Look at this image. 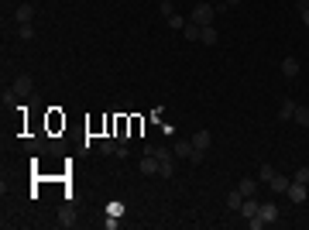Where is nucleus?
Wrapping results in <instances>:
<instances>
[{
	"label": "nucleus",
	"instance_id": "obj_1",
	"mask_svg": "<svg viewBox=\"0 0 309 230\" xmlns=\"http://www.w3.org/2000/svg\"><path fill=\"white\" fill-rule=\"evenodd\" d=\"M213 18H216V7L213 4H196L193 7V24H199V28H206V24H213Z\"/></svg>",
	"mask_w": 309,
	"mask_h": 230
},
{
	"label": "nucleus",
	"instance_id": "obj_2",
	"mask_svg": "<svg viewBox=\"0 0 309 230\" xmlns=\"http://www.w3.org/2000/svg\"><path fill=\"white\" fill-rule=\"evenodd\" d=\"M258 216H261V223L268 227V223H275V220H278V206L268 199V203H261V206H258Z\"/></svg>",
	"mask_w": 309,
	"mask_h": 230
},
{
	"label": "nucleus",
	"instance_id": "obj_3",
	"mask_svg": "<svg viewBox=\"0 0 309 230\" xmlns=\"http://www.w3.org/2000/svg\"><path fill=\"white\" fill-rule=\"evenodd\" d=\"M189 141H193V148H196V151H203V155H206V151H210V144H213V134H210V131H196V134L189 137Z\"/></svg>",
	"mask_w": 309,
	"mask_h": 230
},
{
	"label": "nucleus",
	"instance_id": "obj_4",
	"mask_svg": "<svg viewBox=\"0 0 309 230\" xmlns=\"http://www.w3.org/2000/svg\"><path fill=\"white\" fill-rule=\"evenodd\" d=\"M299 69H302V65H299V58H295V55L282 58V76H285V79H295V76H299Z\"/></svg>",
	"mask_w": 309,
	"mask_h": 230
},
{
	"label": "nucleus",
	"instance_id": "obj_5",
	"mask_svg": "<svg viewBox=\"0 0 309 230\" xmlns=\"http://www.w3.org/2000/svg\"><path fill=\"white\" fill-rule=\"evenodd\" d=\"M306 196H309V186H306V182H295V179H292L289 199H292V203H306Z\"/></svg>",
	"mask_w": 309,
	"mask_h": 230
},
{
	"label": "nucleus",
	"instance_id": "obj_6",
	"mask_svg": "<svg viewBox=\"0 0 309 230\" xmlns=\"http://www.w3.org/2000/svg\"><path fill=\"white\" fill-rule=\"evenodd\" d=\"M172 151H175V158H186V162H189V158H193V141H186V137H182V141H175L172 144Z\"/></svg>",
	"mask_w": 309,
	"mask_h": 230
},
{
	"label": "nucleus",
	"instance_id": "obj_7",
	"mask_svg": "<svg viewBox=\"0 0 309 230\" xmlns=\"http://www.w3.org/2000/svg\"><path fill=\"white\" fill-rule=\"evenodd\" d=\"M268 186H271V192H289L292 179H289V175H278V172H275V175H271V182H268Z\"/></svg>",
	"mask_w": 309,
	"mask_h": 230
},
{
	"label": "nucleus",
	"instance_id": "obj_8",
	"mask_svg": "<svg viewBox=\"0 0 309 230\" xmlns=\"http://www.w3.org/2000/svg\"><path fill=\"white\" fill-rule=\"evenodd\" d=\"M31 18H35V7H31V4H21L18 11H14V21H18V24H31Z\"/></svg>",
	"mask_w": 309,
	"mask_h": 230
},
{
	"label": "nucleus",
	"instance_id": "obj_9",
	"mask_svg": "<svg viewBox=\"0 0 309 230\" xmlns=\"http://www.w3.org/2000/svg\"><path fill=\"white\" fill-rule=\"evenodd\" d=\"M295 107H299V103L285 96V100H282V110H278V120H292V117H295Z\"/></svg>",
	"mask_w": 309,
	"mask_h": 230
},
{
	"label": "nucleus",
	"instance_id": "obj_10",
	"mask_svg": "<svg viewBox=\"0 0 309 230\" xmlns=\"http://www.w3.org/2000/svg\"><path fill=\"white\" fill-rule=\"evenodd\" d=\"M241 203H244V192H241V189L227 192V210H230V213H241Z\"/></svg>",
	"mask_w": 309,
	"mask_h": 230
},
{
	"label": "nucleus",
	"instance_id": "obj_11",
	"mask_svg": "<svg viewBox=\"0 0 309 230\" xmlns=\"http://www.w3.org/2000/svg\"><path fill=\"white\" fill-rule=\"evenodd\" d=\"M258 206H261V203H258L254 196H244V203H241V213L251 220V216H258Z\"/></svg>",
	"mask_w": 309,
	"mask_h": 230
},
{
	"label": "nucleus",
	"instance_id": "obj_12",
	"mask_svg": "<svg viewBox=\"0 0 309 230\" xmlns=\"http://www.w3.org/2000/svg\"><path fill=\"white\" fill-rule=\"evenodd\" d=\"M141 172L144 175H158V158H154V155H144V158H141Z\"/></svg>",
	"mask_w": 309,
	"mask_h": 230
},
{
	"label": "nucleus",
	"instance_id": "obj_13",
	"mask_svg": "<svg viewBox=\"0 0 309 230\" xmlns=\"http://www.w3.org/2000/svg\"><path fill=\"white\" fill-rule=\"evenodd\" d=\"M199 41H203V45H216V41H220V35H216V28H213V24H206V28L199 31Z\"/></svg>",
	"mask_w": 309,
	"mask_h": 230
},
{
	"label": "nucleus",
	"instance_id": "obj_14",
	"mask_svg": "<svg viewBox=\"0 0 309 230\" xmlns=\"http://www.w3.org/2000/svg\"><path fill=\"white\" fill-rule=\"evenodd\" d=\"M14 93H18V96L31 93V76H18V79H14Z\"/></svg>",
	"mask_w": 309,
	"mask_h": 230
},
{
	"label": "nucleus",
	"instance_id": "obj_15",
	"mask_svg": "<svg viewBox=\"0 0 309 230\" xmlns=\"http://www.w3.org/2000/svg\"><path fill=\"white\" fill-rule=\"evenodd\" d=\"M58 223H62V227H76V213H72V206L58 210Z\"/></svg>",
	"mask_w": 309,
	"mask_h": 230
},
{
	"label": "nucleus",
	"instance_id": "obj_16",
	"mask_svg": "<svg viewBox=\"0 0 309 230\" xmlns=\"http://www.w3.org/2000/svg\"><path fill=\"white\" fill-rule=\"evenodd\" d=\"M237 189L244 192V196H254V192H258V182H254L251 175H248V179H241V182H237Z\"/></svg>",
	"mask_w": 309,
	"mask_h": 230
},
{
	"label": "nucleus",
	"instance_id": "obj_17",
	"mask_svg": "<svg viewBox=\"0 0 309 230\" xmlns=\"http://www.w3.org/2000/svg\"><path fill=\"white\" fill-rule=\"evenodd\" d=\"M172 172H175V158H169V162H158V175H162V179H172Z\"/></svg>",
	"mask_w": 309,
	"mask_h": 230
},
{
	"label": "nucleus",
	"instance_id": "obj_18",
	"mask_svg": "<svg viewBox=\"0 0 309 230\" xmlns=\"http://www.w3.org/2000/svg\"><path fill=\"white\" fill-rule=\"evenodd\" d=\"M299 127H309V107H295V117H292Z\"/></svg>",
	"mask_w": 309,
	"mask_h": 230
},
{
	"label": "nucleus",
	"instance_id": "obj_19",
	"mask_svg": "<svg viewBox=\"0 0 309 230\" xmlns=\"http://www.w3.org/2000/svg\"><path fill=\"white\" fill-rule=\"evenodd\" d=\"M18 38L31 41V38H35V24H18Z\"/></svg>",
	"mask_w": 309,
	"mask_h": 230
},
{
	"label": "nucleus",
	"instance_id": "obj_20",
	"mask_svg": "<svg viewBox=\"0 0 309 230\" xmlns=\"http://www.w3.org/2000/svg\"><path fill=\"white\" fill-rule=\"evenodd\" d=\"M199 31H203L199 24H186V28H182V35H186L189 41H199Z\"/></svg>",
	"mask_w": 309,
	"mask_h": 230
},
{
	"label": "nucleus",
	"instance_id": "obj_21",
	"mask_svg": "<svg viewBox=\"0 0 309 230\" xmlns=\"http://www.w3.org/2000/svg\"><path fill=\"white\" fill-rule=\"evenodd\" d=\"M271 175H275V165H261V169H258V179H261V182H271Z\"/></svg>",
	"mask_w": 309,
	"mask_h": 230
},
{
	"label": "nucleus",
	"instance_id": "obj_22",
	"mask_svg": "<svg viewBox=\"0 0 309 230\" xmlns=\"http://www.w3.org/2000/svg\"><path fill=\"white\" fill-rule=\"evenodd\" d=\"M295 7H299V14H302V24L309 28V0H295Z\"/></svg>",
	"mask_w": 309,
	"mask_h": 230
},
{
	"label": "nucleus",
	"instance_id": "obj_23",
	"mask_svg": "<svg viewBox=\"0 0 309 230\" xmlns=\"http://www.w3.org/2000/svg\"><path fill=\"white\" fill-rule=\"evenodd\" d=\"M100 151H103V155H114V151H117V141L103 137V141H100Z\"/></svg>",
	"mask_w": 309,
	"mask_h": 230
},
{
	"label": "nucleus",
	"instance_id": "obj_24",
	"mask_svg": "<svg viewBox=\"0 0 309 230\" xmlns=\"http://www.w3.org/2000/svg\"><path fill=\"white\" fill-rule=\"evenodd\" d=\"M295 182H306L309 186V165H302V169H295V175H292Z\"/></svg>",
	"mask_w": 309,
	"mask_h": 230
},
{
	"label": "nucleus",
	"instance_id": "obj_25",
	"mask_svg": "<svg viewBox=\"0 0 309 230\" xmlns=\"http://www.w3.org/2000/svg\"><path fill=\"white\" fill-rule=\"evenodd\" d=\"M158 11H162L165 18H172V14H175V11H172V0H158Z\"/></svg>",
	"mask_w": 309,
	"mask_h": 230
},
{
	"label": "nucleus",
	"instance_id": "obj_26",
	"mask_svg": "<svg viewBox=\"0 0 309 230\" xmlns=\"http://www.w3.org/2000/svg\"><path fill=\"white\" fill-rule=\"evenodd\" d=\"M169 28H186V18H182V14H172V18H169Z\"/></svg>",
	"mask_w": 309,
	"mask_h": 230
},
{
	"label": "nucleus",
	"instance_id": "obj_27",
	"mask_svg": "<svg viewBox=\"0 0 309 230\" xmlns=\"http://www.w3.org/2000/svg\"><path fill=\"white\" fill-rule=\"evenodd\" d=\"M237 4H241V0H227V7H237Z\"/></svg>",
	"mask_w": 309,
	"mask_h": 230
}]
</instances>
